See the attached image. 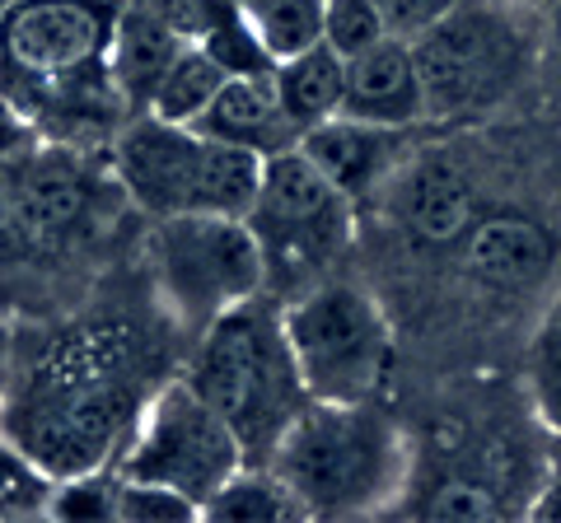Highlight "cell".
Wrapping results in <instances>:
<instances>
[{"label":"cell","mask_w":561,"mask_h":523,"mask_svg":"<svg viewBox=\"0 0 561 523\" xmlns=\"http://www.w3.org/2000/svg\"><path fill=\"white\" fill-rule=\"evenodd\" d=\"M150 360L127 327H76L20 370L0 393V430L20 444L51 481L117 467L140 407Z\"/></svg>","instance_id":"obj_1"},{"label":"cell","mask_w":561,"mask_h":523,"mask_svg":"<svg viewBox=\"0 0 561 523\" xmlns=\"http://www.w3.org/2000/svg\"><path fill=\"white\" fill-rule=\"evenodd\" d=\"M426 121L468 127L505 113L542 71V14L515 0H459L412 38Z\"/></svg>","instance_id":"obj_2"},{"label":"cell","mask_w":561,"mask_h":523,"mask_svg":"<svg viewBox=\"0 0 561 523\" xmlns=\"http://www.w3.org/2000/svg\"><path fill=\"white\" fill-rule=\"evenodd\" d=\"M267 467L290 486L305 519H356L402 496L412 449L375 403H309L280 434Z\"/></svg>","instance_id":"obj_3"},{"label":"cell","mask_w":561,"mask_h":523,"mask_svg":"<svg viewBox=\"0 0 561 523\" xmlns=\"http://www.w3.org/2000/svg\"><path fill=\"white\" fill-rule=\"evenodd\" d=\"M183 379L225 416L249 463H267L280 434L309 407L280 309L262 294L202 327Z\"/></svg>","instance_id":"obj_4"},{"label":"cell","mask_w":561,"mask_h":523,"mask_svg":"<svg viewBox=\"0 0 561 523\" xmlns=\"http://www.w3.org/2000/svg\"><path fill=\"white\" fill-rule=\"evenodd\" d=\"M108 168L136 211L164 216H249L262 154L210 141L197 127H179L154 113L122 117Z\"/></svg>","instance_id":"obj_5"},{"label":"cell","mask_w":561,"mask_h":523,"mask_svg":"<svg viewBox=\"0 0 561 523\" xmlns=\"http://www.w3.org/2000/svg\"><path fill=\"white\" fill-rule=\"evenodd\" d=\"M280 327L309 403H375L393 360V327L370 290L356 281L309 286L280 309Z\"/></svg>","instance_id":"obj_6"},{"label":"cell","mask_w":561,"mask_h":523,"mask_svg":"<svg viewBox=\"0 0 561 523\" xmlns=\"http://www.w3.org/2000/svg\"><path fill=\"white\" fill-rule=\"evenodd\" d=\"M164 309L192 333L267 290V257L249 216H164L150 234Z\"/></svg>","instance_id":"obj_7"},{"label":"cell","mask_w":561,"mask_h":523,"mask_svg":"<svg viewBox=\"0 0 561 523\" xmlns=\"http://www.w3.org/2000/svg\"><path fill=\"white\" fill-rule=\"evenodd\" d=\"M249 224L267 257V281L286 267V281H309L346 253L356 234V201L323 178V168L300 146L267 154Z\"/></svg>","instance_id":"obj_8"},{"label":"cell","mask_w":561,"mask_h":523,"mask_svg":"<svg viewBox=\"0 0 561 523\" xmlns=\"http://www.w3.org/2000/svg\"><path fill=\"white\" fill-rule=\"evenodd\" d=\"M243 463H249L243 444L225 426V416L179 374L160 383L150 393V403L140 407V421L127 449H122L117 473L173 486V491L206 504Z\"/></svg>","instance_id":"obj_9"},{"label":"cell","mask_w":561,"mask_h":523,"mask_svg":"<svg viewBox=\"0 0 561 523\" xmlns=\"http://www.w3.org/2000/svg\"><path fill=\"white\" fill-rule=\"evenodd\" d=\"M99 211V178L76 146L20 154V253H57Z\"/></svg>","instance_id":"obj_10"},{"label":"cell","mask_w":561,"mask_h":523,"mask_svg":"<svg viewBox=\"0 0 561 523\" xmlns=\"http://www.w3.org/2000/svg\"><path fill=\"white\" fill-rule=\"evenodd\" d=\"M393 216L408 230V239L426 248L463 243V234L478 224V178L445 150H426L393 173Z\"/></svg>","instance_id":"obj_11"},{"label":"cell","mask_w":561,"mask_h":523,"mask_svg":"<svg viewBox=\"0 0 561 523\" xmlns=\"http://www.w3.org/2000/svg\"><path fill=\"white\" fill-rule=\"evenodd\" d=\"M408 127H383V121H365V117H328L319 127H309L300 136V150L313 164L323 168V178L351 197L356 206H365L375 191H389L393 173L408 164Z\"/></svg>","instance_id":"obj_12"},{"label":"cell","mask_w":561,"mask_h":523,"mask_svg":"<svg viewBox=\"0 0 561 523\" xmlns=\"http://www.w3.org/2000/svg\"><path fill=\"white\" fill-rule=\"evenodd\" d=\"M187 47L183 28L173 24L164 0H122L113 43H108V80L127 113H146L154 84L164 80L173 57Z\"/></svg>","instance_id":"obj_13"},{"label":"cell","mask_w":561,"mask_h":523,"mask_svg":"<svg viewBox=\"0 0 561 523\" xmlns=\"http://www.w3.org/2000/svg\"><path fill=\"white\" fill-rule=\"evenodd\" d=\"M346 117L383 121V127H421L426 121V90H421L412 38H383L375 47L346 57Z\"/></svg>","instance_id":"obj_14"},{"label":"cell","mask_w":561,"mask_h":523,"mask_svg":"<svg viewBox=\"0 0 561 523\" xmlns=\"http://www.w3.org/2000/svg\"><path fill=\"white\" fill-rule=\"evenodd\" d=\"M557 262V243L548 224L534 216L505 211V216H478V224L463 234V267L486 290H529L538 286Z\"/></svg>","instance_id":"obj_15"},{"label":"cell","mask_w":561,"mask_h":523,"mask_svg":"<svg viewBox=\"0 0 561 523\" xmlns=\"http://www.w3.org/2000/svg\"><path fill=\"white\" fill-rule=\"evenodd\" d=\"M192 127H197L202 136H210V141L253 150V154H262V160L300 146V131H295V121L286 117V108H280V98H276L272 71L230 75Z\"/></svg>","instance_id":"obj_16"},{"label":"cell","mask_w":561,"mask_h":523,"mask_svg":"<svg viewBox=\"0 0 561 523\" xmlns=\"http://www.w3.org/2000/svg\"><path fill=\"white\" fill-rule=\"evenodd\" d=\"M272 84L286 117L295 121V131H309L319 121L342 113V94H346V61L332 51L328 43H313L295 57H280L272 66Z\"/></svg>","instance_id":"obj_17"},{"label":"cell","mask_w":561,"mask_h":523,"mask_svg":"<svg viewBox=\"0 0 561 523\" xmlns=\"http://www.w3.org/2000/svg\"><path fill=\"white\" fill-rule=\"evenodd\" d=\"M202 519H210V523H295V519H305V510L267 463H243L239 473L202 504Z\"/></svg>","instance_id":"obj_18"},{"label":"cell","mask_w":561,"mask_h":523,"mask_svg":"<svg viewBox=\"0 0 561 523\" xmlns=\"http://www.w3.org/2000/svg\"><path fill=\"white\" fill-rule=\"evenodd\" d=\"M225 80H230V71H225V66L210 57L206 47L187 43L179 57H173V66L164 71V80L154 84L146 113L164 117V121H179V127H192V121L206 113V103L220 94Z\"/></svg>","instance_id":"obj_19"},{"label":"cell","mask_w":561,"mask_h":523,"mask_svg":"<svg viewBox=\"0 0 561 523\" xmlns=\"http://www.w3.org/2000/svg\"><path fill=\"white\" fill-rule=\"evenodd\" d=\"M323 5L328 0H239V14L272 51V61H280L323 43Z\"/></svg>","instance_id":"obj_20"},{"label":"cell","mask_w":561,"mask_h":523,"mask_svg":"<svg viewBox=\"0 0 561 523\" xmlns=\"http://www.w3.org/2000/svg\"><path fill=\"white\" fill-rule=\"evenodd\" d=\"M524 383H529V403L538 411V421L552 434H561V290L548 300V309H542V318L529 337Z\"/></svg>","instance_id":"obj_21"},{"label":"cell","mask_w":561,"mask_h":523,"mask_svg":"<svg viewBox=\"0 0 561 523\" xmlns=\"http://www.w3.org/2000/svg\"><path fill=\"white\" fill-rule=\"evenodd\" d=\"M51 481L28 453L0 430V523H20V519H47L51 504Z\"/></svg>","instance_id":"obj_22"},{"label":"cell","mask_w":561,"mask_h":523,"mask_svg":"<svg viewBox=\"0 0 561 523\" xmlns=\"http://www.w3.org/2000/svg\"><path fill=\"white\" fill-rule=\"evenodd\" d=\"M117 467H94V473L61 477L51 486L47 519L66 523H117Z\"/></svg>","instance_id":"obj_23"},{"label":"cell","mask_w":561,"mask_h":523,"mask_svg":"<svg viewBox=\"0 0 561 523\" xmlns=\"http://www.w3.org/2000/svg\"><path fill=\"white\" fill-rule=\"evenodd\" d=\"M192 519H202V504L183 491H173V486L140 481V477L117 481V523H192Z\"/></svg>","instance_id":"obj_24"},{"label":"cell","mask_w":561,"mask_h":523,"mask_svg":"<svg viewBox=\"0 0 561 523\" xmlns=\"http://www.w3.org/2000/svg\"><path fill=\"white\" fill-rule=\"evenodd\" d=\"M389 38V24L375 0H328L323 5V43L337 51V57H356V51L375 47Z\"/></svg>","instance_id":"obj_25"},{"label":"cell","mask_w":561,"mask_h":523,"mask_svg":"<svg viewBox=\"0 0 561 523\" xmlns=\"http://www.w3.org/2000/svg\"><path fill=\"white\" fill-rule=\"evenodd\" d=\"M421 514H431V519H501L505 510L482 491V486H472V481H445L440 491L426 500V510H421Z\"/></svg>","instance_id":"obj_26"},{"label":"cell","mask_w":561,"mask_h":523,"mask_svg":"<svg viewBox=\"0 0 561 523\" xmlns=\"http://www.w3.org/2000/svg\"><path fill=\"white\" fill-rule=\"evenodd\" d=\"M20 154H0V262L20 257Z\"/></svg>","instance_id":"obj_27"},{"label":"cell","mask_w":561,"mask_h":523,"mask_svg":"<svg viewBox=\"0 0 561 523\" xmlns=\"http://www.w3.org/2000/svg\"><path fill=\"white\" fill-rule=\"evenodd\" d=\"M375 5H379L393 38H416L421 28H431L445 10L459 5V0H375Z\"/></svg>","instance_id":"obj_28"},{"label":"cell","mask_w":561,"mask_h":523,"mask_svg":"<svg viewBox=\"0 0 561 523\" xmlns=\"http://www.w3.org/2000/svg\"><path fill=\"white\" fill-rule=\"evenodd\" d=\"M538 80H548L557 103H561V0L542 14V71H538Z\"/></svg>","instance_id":"obj_29"},{"label":"cell","mask_w":561,"mask_h":523,"mask_svg":"<svg viewBox=\"0 0 561 523\" xmlns=\"http://www.w3.org/2000/svg\"><path fill=\"white\" fill-rule=\"evenodd\" d=\"M534 514H538V519H561V467H557L548 481H542V496H538V504H534Z\"/></svg>","instance_id":"obj_30"},{"label":"cell","mask_w":561,"mask_h":523,"mask_svg":"<svg viewBox=\"0 0 561 523\" xmlns=\"http://www.w3.org/2000/svg\"><path fill=\"white\" fill-rule=\"evenodd\" d=\"M10 370H14V341H10L5 327H0V393H5V379H10Z\"/></svg>","instance_id":"obj_31"},{"label":"cell","mask_w":561,"mask_h":523,"mask_svg":"<svg viewBox=\"0 0 561 523\" xmlns=\"http://www.w3.org/2000/svg\"><path fill=\"white\" fill-rule=\"evenodd\" d=\"M515 5H529V10H538V14H548V10L557 5V0H515Z\"/></svg>","instance_id":"obj_32"},{"label":"cell","mask_w":561,"mask_h":523,"mask_svg":"<svg viewBox=\"0 0 561 523\" xmlns=\"http://www.w3.org/2000/svg\"><path fill=\"white\" fill-rule=\"evenodd\" d=\"M0 10H5V0H0Z\"/></svg>","instance_id":"obj_33"}]
</instances>
